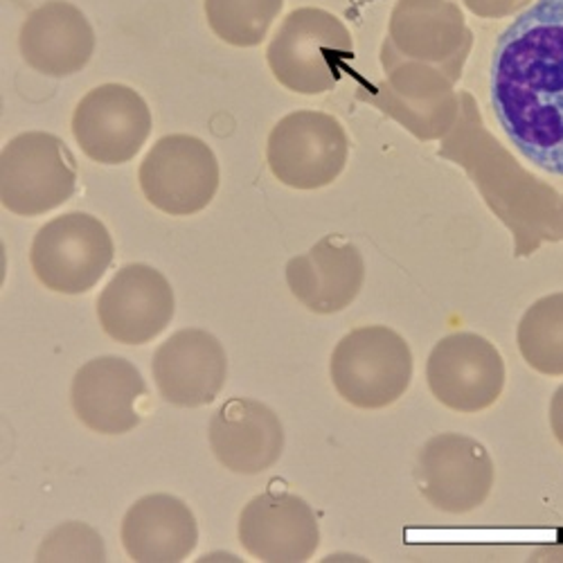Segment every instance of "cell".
Wrapping results in <instances>:
<instances>
[{
    "label": "cell",
    "instance_id": "obj_2",
    "mask_svg": "<svg viewBox=\"0 0 563 563\" xmlns=\"http://www.w3.org/2000/svg\"><path fill=\"white\" fill-rule=\"evenodd\" d=\"M354 43L343 21L318 8H300L282 19L266 48L273 77L298 96H322L332 90Z\"/></svg>",
    "mask_w": 563,
    "mask_h": 563
},
{
    "label": "cell",
    "instance_id": "obj_8",
    "mask_svg": "<svg viewBox=\"0 0 563 563\" xmlns=\"http://www.w3.org/2000/svg\"><path fill=\"white\" fill-rule=\"evenodd\" d=\"M152 109L126 84H102L88 90L73 113L77 147L100 165L131 163L152 135Z\"/></svg>",
    "mask_w": 563,
    "mask_h": 563
},
{
    "label": "cell",
    "instance_id": "obj_12",
    "mask_svg": "<svg viewBox=\"0 0 563 563\" xmlns=\"http://www.w3.org/2000/svg\"><path fill=\"white\" fill-rule=\"evenodd\" d=\"M154 384L176 408H203L219 399L228 379V356L219 339L199 327L174 332L154 354Z\"/></svg>",
    "mask_w": 563,
    "mask_h": 563
},
{
    "label": "cell",
    "instance_id": "obj_10",
    "mask_svg": "<svg viewBox=\"0 0 563 563\" xmlns=\"http://www.w3.org/2000/svg\"><path fill=\"white\" fill-rule=\"evenodd\" d=\"M417 483L435 509L466 514L487 500L494 487V462L478 440L442 433L421 446Z\"/></svg>",
    "mask_w": 563,
    "mask_h": 563
},
{
    "label": "cell",
    "instance_id": "obj_9",
    "mask_svg": "<svg viewBox=\"0 0 563 563\" xmlns=\"http://www.w3.org/2000/svg\"><path fill=\"white\" fill-rule=\"evenodd\" d=\"M427 382L442 406L474 415L500 399L507 369L492 341L474 332H455L431 350Z\"/></svg>",
    "mask_w": 563,
    "mask_h": 563
},
{
    "label": "cell",
    "instance_id": "obj_22",
    "mask_svg": "<svg viewBox=\"0 0 563 563\" xmlns=\"http://www.w3.org/2000/svg\"><path fill=\"white\" fill-rule=\"evenodd\" d=\"M107 548L98 530L86 523L68 521L45 534L38 545L36 561H104Z\"/></svg>",
    "mask_w": 563,
    "mask_h": 563
},
{
    "label": "cell",
    "instance_id": "obj_21",
    "mask_svg": "<svg viewBox=\"0 0 563 563\" xmlns=\"http://www.w3.org/2000/svg\"><path fill=\"white\" fill-rule=\"evenodd\" d=\"M282 8L285 0H206V19L223 43L255 48L268 36Z\"/></svg>",
    "mask_w": 563,
    "mask_h": 563
},
{
    "label": "cell",
    "instance_id": "obj_1",
    "mask_svg": "<svg viewBox=\"0 0 563 563\" xmlns=\"http://www.w3.org/2000/svg\"><path fill=\"white\" fill-rule=\"evenodd\" d=\"M489 98L516 152L563 176V0H534L503 30Z\"/></svg>",
    "mask_w": 563,
    "mask_h": 563
},
{
    "label": "cell",
    "instance_id": "obj_11",
    "mask_svg": "<svg viewBox=\"0 0 563 563\" xmlns=\"http://www.w3.org/2000/svg\"><path fill=\"white\" fill-rule=\"evenodd\" d=\"M176 313L169 279L150 264L122 266L98 298V320L107 336L122 345L158 339Z\"/></svg>",
    "mask_w": 563,
    "mask_h": 563
},
{
    "label": "cell",
    "instance_id": "obj_5",
    "mask_svg": "<svg viewBox=\"0 0 563 563\" xmlns=\"http://www.w3.org/2000/svg\"><path fill=\"white\" fill-rule=\"evenodd\" d=\"M77 190V163L62 137L27 131L0 154V201L19 217H41Z\"/></svg>",
    "mask_w": 563,
    "mask_h": 563
},
{
    "label": "cell",
    "instance_id": "obj_18",
    "mask_svg": "<svg viewBox=\"0 0 563 563\" xmlns=\"http://www.w3.org/2000/svg\"><path fill=\"white\" fill-rule=\"evenodd\" d=\"M120 539L131 561L178 563L197 550L199 523L185 500L172 494H150L126 509Z\"/></svg>",
    "mask_w": 563,
    "mask_h": 563
},
{
    "label": "cell",
    "instance_id": "obj_3",
    "mask_svg": "<svg viewBox=\"0 0 563 563\" xmlns=\"http://www.w3.org/2000/svg\"><path fill=\"white\" fill-rule=\"evenodd\" d=\"M336 393L361 410H382L399 401L412 382V352L386 324H365L345 334L330 361Z\"/></svg>",
    "mask_w": 563,
    "mask_h": 563
},
{
    "label": "cell",
    "instance_id": "obj_23",
    "mask_svg": "<svg viewBox=\"0 0 563 563\" xmlns=\"http://www.w3.org/2000/svg\"><path fill=\"white\" fill-rule=\"evenodd\" d=\"M521 0H464V5L483 19H498L519 8Z\"/></svg>",
    "mask_w": 563,
    "mask_h": 563
},
{
    "label": "cell",
    "instance_id": "obj_4",
    "mask_svg": "<svg viewBox=\"0 0 563 563\" xmlns=\"http://www.w3.org/2000/svg\"><path fill=\"white\" fill-rule=\"evenodd\" d=\"M115 257L109 228L88 212H68L41 225L32 240L30 264L45 289L84 296L96 289Z\"/></svg>",
    "mask_w": 563,
    "mask_h": 563
},
{
    "label": "cell",
    "instance_id": "obj_17",
    "mask_svg": "<svg viewBox=\"0 0 563 563\" xmlns=\"http://www.w3.org/2000/svg\"><path fill=\"white\" fill-rule=\"evenodd\" d=\"M365 279V264L354 244L330 234L311 251L289 260L287 285L313 313H336L354 302Z\"/></svg>",
    "mask_w": 563,
    "mask_h": 563
},
{
    "label": "cell",
    "instance_id": "obj_20",
    "mask_svg": "<svg viewBox=\"0 0 563 563\" xmlns=\"http://www.w3.org/2000/svg\"><path fill=\"white\" fill-rule=\"evenodd\" d=\"M519 350L530 367L548 377L563 374V294L537 300L519 322Z\"/></svg>",
    "mask_w": 563,
    "mask_h": 563
},
{
    "label": "cell",
    "instance_id": "obj_16",
    "mask_svg": "<svg viewBox=\"0 0 563 563\" xmlns=\"http://www.w3.org/2000/svg\"><path fill=\"white\" fill-rule=\"evenodd\" d=\"M23 62L45 77H70L96 55V30L68 0H48L27 14L19 34Z\"/></svg>",
    "mask_w": 563,
    "mask_h": 563
},
{
    "label": "cell",
    "instance_id": "obj_24",
    "mask_svg": "<svg viewBox=\"0 0 563 563\" xmlns=\"http://www.w3.org/2000/svg\"><path fill=\"white\" fill-rule=\"evenodd\" d=\"M550 424L554 431V438L563 446V386L556 388L552 404H550Z\"/></svg>",
    "mask_w": 563,
    "mask_h": 563
},
{
    "label": "cell",
    "instance_id": "obj_13",
    "mask_svg": "<svg viewBox=\"0 0 563 563\" xmlns=\"http://www.w3.org/2000/svg\"><path fill=\"white\" fill-rule=\"evenodd\" d=\"M147 397L140 369L122 356L86 361L73 377L70 406L81 424L100 435H124L140 424L137 404Z\"/></svg>",
    "mask_w": 563,
    "mask_h": 563
},
{
    "label": "cell",
    "instance_id": "obj_19",
    "mask_svg": "<svg viewBox=\"0 0 563 563\" xmlns=\"http://www.w3.org/2000/svg\"><path fill=\"white\" fill-rule=\"evenodd\" d=\"M460 14L451 5H406L395 16V38L410 55L449 59L457 51Z\"/></svg>",
    "mask_w": 563,
    "mask_h": 563
},
{
    "label": "cell",
    "instance_id": "obj_6",
    "mask_svg": "<svg viewBox=\"0 0 563 563\" xmlns=\"http://www.w3.org/2000/svg\"><path fill=\"white\" fill-rule=\"evenodd\" d=\"M145 199L169 217L203 212L219 192L221 167L206 140L187 133L163 135L140 163Z\"/></svg>",
    "mask_w": 563,
    "mask_h": 563
},
{
    "label": "cell",
    "instance_id": "obj_14",
    "mask_svg": "<svg viewBox=\"0 0 563 563\" xmlns=\"http://www.w3.org/2000/svg\"><path fill=\"white\" fill-rule=\"evenodd\" d=\"M238 534L242 548L266 563H302L320 545L311 505L289 492H264L249 500Z\"/></svg>",
    "mask_w": 563,
    "mask_h": 563
},
{
    "label": "cell",
    "instance_id": "obj_15",
    "mask_svg": "<svg viewBox=\"0 0 563 563\" xmlns=\"http://www.w3.org/2000/svg\"><path fill=\"white\" fill-rule=\"evenodd\" d=\"M208 440L217 462L232 474L257 476L282 457L285 427L271 406L251 397H232L212 415Z\"/></svg>",
    "mask_w": 563,
    "mask_h": 563
},
{
    "label": "cell",
    "instance_id": "obj_7",
    "mask_svg": "<svg viewBox=\"0 0 563 563\" xmlns=\"http://www.w3.org/2000/svg\"><path fill=\"white\" fill-rule=\"evenodd\" d=\"M350 140L343 124L322 111H296L268 133L266 163L271 174L294 190H320L345 169Z\"/></svg>",
    "mask_w": 563,
    "mask_h": 563
}]
</instances>
